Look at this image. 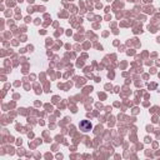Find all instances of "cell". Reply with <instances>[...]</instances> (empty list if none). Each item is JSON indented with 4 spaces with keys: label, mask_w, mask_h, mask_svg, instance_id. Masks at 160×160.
<instances>
[{
    "label": "cell",
    "mask_w": 160,
    "mask_h": 160,
    "mask_svg": "<svg viewBox=\"0 0 160 160\" xmlns=\"http://www.w3.org/2000/svg\"><path fill=\"white\" fill-rule=\"evenodd\" d=\"M91 128H92V125H91V122L88 121V120H82V121L80 122V129H81L82 131H89V130H91Z\"/></svg>",
    "instance_id": "obj_1"
}]
</instances>
